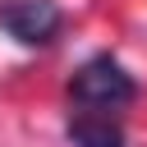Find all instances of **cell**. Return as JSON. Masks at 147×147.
<instances>
[{
  "mask_svg": "<svg viewBox=\"0 0 147 147\" xmlns=\"http://www.w3.org/2000/svg\"><path fill=\"white\" fill-rule=\"evenodd\" d=\"M69 96L78 106H87V110H119V106H129L138 96V87L110 55H96L69 78Z\"/></svg>",
  "mask_w": 147,
  "mask_h": 147,
  "instance_id": "6da1fadb",
  "label": "cell"
},
{
  "mask_svg": "<svg viewBox=\"0 0 147 147\" xmlns=\"http://www.w3.org/2000/svg\"><path fill=\"white\" fill-rule=\"evenodd\" d=\"M0 23H5V32L14 41L46 46V41H55V32H60L64 18H60V9L51 0H5L0 5Z\"/></svg>",
  "mask_w": 147,
  "mask_h": 147,
  "instance_id": "7a4b0ae2",
  "label": "cell"
},
{
  "mask_svg": "<svg viewBox=\"0 0 147 147\" xmlns=\"http://www.w3.org/2000/svg\"><path fill=\"white\" fill-rule=\"evenodd\" d=\"M69 142L74 147H124V133L106 110H83L69 124Z\"/></svg>",
  "mask_w": 147,
  "mask_h": 147,
  "instance_id": "3957f363",
  "label": "cell"
}]
</instances>
